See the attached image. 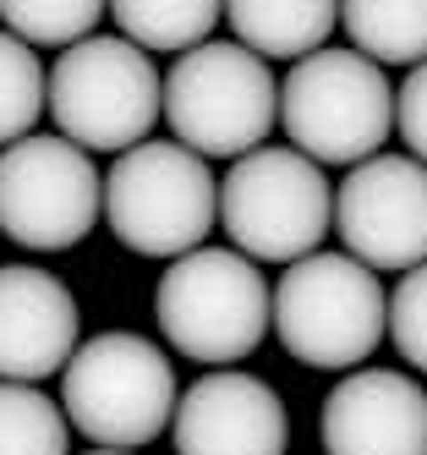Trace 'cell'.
Wrapping results in <instances>:
<instances>
[{
	"instance_id": "6da1fadb",
	"label": "cell",
	"mask_w": 427,
	"mask_h": 455,
	"mask_svg": "<svg viewBox=\"0 0 427 455\" xmlns=\"http://www.w3.org/2000/svg\"><path fill=\"white\" fill-rule=\"evenodd\" d=\"M159 116L181 148L203 159H241L263 148L280 121V83L269 60L236 39H203L176 55L159 83Z\"/></svg>"
},
{
	"instance_id": "7a4b0ae2",
	"label": "cell",
	"mask_w": 427,
	"mask_h": 455,
	"mask_svg": "<svg viewBox=\"0 0 427 455\" xmlns=\"http://www.w3.org/2000/svg\"><path fill=\"white\" fill-rule=\"evenodd\" d=\"M176 368L154 340L105 330L77 340L60 368V411L99 450H143L176 417Z\"/></svg>"
},
{
	"instance_id": "3957f363",
	"label": "cell",
	"mask_w": 427,
	"mask_h": 455,
	"mask_svg": "<svg viewBox=\"0 0 427 455\" xmlns=\"http://www.w3.org/2000/svg\"><path fill=\"white\" fill-rule=\"evenodd\" d=\"M389 291L351 252H307L285 264L269 297V330L307 368L345 373L368 363L384 340Z\"/></svg>"
},
{
	"instance_id": "277c9868",
	"label": "cell",
	"mask_w": 427,
	"mask_h": 455,
	"mask_svg": "<svg viewBox=\"0 0 427 455\" xmlns=\"http://www.w3.org/2000/svg\"><path fill=\"white\" fill-rule=\"evenodd\" d=\"M99 220L138 258H181L219 225V181L203 154L181 143H131L105 176Z\"/></svg>"
},
{
	"instance_id": "5b68a950",
	"label": "cell",
	"mask_w": 427,
	"mask_h": 455,
	"mask_svg": "<svg viewBox=\"0 0 427 455\" xmlns=\"http://www.w3.org/2000/svg\"><path fill=\"white\" fill-rule=\"evenodd\" d=\"M159 72L148 50L121 34H88L66 44L44 72V110L66 143L88 154H126L159 121Z\"/></svg>"
},
{
	"instance_id": "8992f818",
	"label": "cell",
	"mask_w": 427,
	"mask_h": 455,
	"mask_svg": "<svg viewBox=\"0 0 427 455\" xmlns=\"http://www.w3.org/2000/svg\"><path fill=\"white\" fill-rule=\"evenodd\" d=\"M154 318L181 356L230 368L269 335V280L236 247H192L164 269Z\"/></svg>"
},
{
	"instance_id": "52a82bcc",
	"label": "cell",
	"mask_w": 427,
	"mask_h": 455,
	"mask_svg": "<svg viewBox=\"0 0 427 455\" xmlns=\"http://www.w3.org/2000/svg\"><path fill=\"white\" fill-rule=\"evenodd\" d=\"M280 126L312 165H361L394 132V88L356 50H312L280 83Z\"/></svg>"
},
{
	"instance_id": "ba28073f",
	"label": "cell",
	"mask_w": 427,
	"mask_h": 455,
	"mask_svg": "<svg viewBox=\"0 0 427 455\" xmlns=\"http://www.w3.org/2000/svg\"><path fill=\"white\" fill-rule=\"evenodd\" d=\"M219 225L252 264H296L335 225V187L296 148H247L219 181Z\"/></svg>"
},
{
	"instance_id": "9c48e42d",
	"label": "cell",
	"mask_w": 427,
	"mask_h": 455,
	"mask_svg": "<svg viewBox=\"0 0 427 455\" xmlns=\"http://www.w3.org/2000/svg\"><path fill=\"white\" fill-rule=\"evenodd\" d=\"M99 209H105V176L93 154L66 143L60 132H28L0 148V231L28 252L77 247Z\"/></svg>"
},
{
	"instance_id": "30bf717a",
	"label": "cell",
	"mask_w": 427,
	"mask_h": 455,
	"mask_svg": "<svg viewBox=\"0 0 427 455\" xmlns=\"http://www.w3.org/2000/svg\"><path fill=\"white\" fill-rule=\"evenodd\" d=\"M335 231L373 275L427 264V165L411 154H373L335 187Z\"/></svg>"
},
{
	"instance_id": "8fae6325",
	"label": "cell",
	"mask_w": 427,
	"mask_h": 455,
	"mask_svg": "<svg viewBox=\"0 0 427 455\" xmlns=\"http://www.w3.org/2000/svg\"><path fill=\"white\" fill-rule=\"evenodd\" d=\"M176 455H285L290 417L257 373L214 368L176 395Z\"/></svg>"
},
{
	"instance_id": "7c38bea8",
	"label": "cell",
	"mask_w": 427,
	"mask_h": 455,
	"mask_svg": "<svg viewBox=\"0 0 427 455\" xmlns=\"http://www.w3.org/2000/svg\"><path fill=\"white\" fill-rule=\"evenodd\" d=\"M328 455H427V389L400 368H356L323 401Z\"/></svg>"
},
{
	"instance_id": "4fadbf2b",
	"label": "cell",
	"mask_w": 427,
	"mask_h": 455,
	"mask_svg": "<svg viewBox=\"0 0 427 455\" xmlns=\"http://www.w3.org/2000/svg\"><path fill=\"white\" fill-rule=\"evenodd\" d=\"M83 340L77 297L50 269L0 264V379L44 384Z\"/></svg>"
},
{
	"instance_id": "5bb4252c",
	"label": "cell",
	"mask_w": 427,
	"mask_h": 455,
	"mask_svg": "<svg viewBox=\"0 0 427 455\" xmlns=\"http://www.w3.org/2000/svg\"><path fill=\"white\" fill-rule=\"evenodd\" d=\"M225 22L263 60H302L340 28V0H225Z\"/></svg>"
},
{
	"instance_id": "9a60e30c",
	"label": "cell",
	"mask_w": 427,
	"mask_h": 455,
	"mask_svg": "<svg viewBox=\"0 0 427 455\" xmlns=\"http://www.w3.org/2000/svg\"><path fill=\"white\" fill-rule=\"evenodd\" d=\"M340 28L351 50L378 67L427 60V0H340Z\"/></svg>"
},
{
	"instance_id": "2e32d148",
	"label": "cell",
	"mask_w": 427,
	"mask_h": 455,
	"mask_svg": "<svg viewBox=\"0 0 427 455\" xmlns=\"http://www.w3.org/2000/svg\"><path fill=\"white\" fill-rule=\"evenodd\" d=\"M105 12L115 17L121 39H131L138 50L181 55L219 28L225 0H105Z\"/></svg>"
},
{
	"instance_id": "e0dca14e",
	"label": "cell",
	"mask_w": 427,
	"mask_h": 455,
	"mask_svg": "<svg viewBox=\"0 0 427 455\" xmlns=\"http://www.w3.org/2000/svg\"><path fill=\"white\" fill-rule=\"evenodd\" d=\"M0 455H72V422L39 384L0 379Z\"/></svg>"
},
{
	"instance_id": "ac0fdd59",
	"label": "cell",
	"mask_w": 427,
	"mask_h": 455,
	"mask_svg": "<svg viewBox=\"0 0 427 455\" xmlns=\"http://www.w3.org/2000/svg\"><path fill=\"white\" fill-rule=\"evenodd\" d=\"M44 116V60L33 44L0 28V148L28 138Z\"/></svg>"
},
{
	"instance_id": "d6986e66",
	"label": "cell",
	"mask_w": 427,
	"mask_h": 455,
	"mask_svg": "<svg viewBox=\"0 0 427 455\" xmlns=\"http://www.w3.org/2000/svg\"><path fill=\"white\" fill-rule=\"evenodd\" d=\"M6 34H17L22 44H77L93 34V22L105 17V0H0Z\"/></svg>"
},
{
	"instance_id": "ffe728a7",
	"label": "cell",
	"mask_w": 427,
	"mask_h": 455,
	"mask_svg": "<svg viewBox=\"0 0 427 455\" xmlns=\"http://www.w3.org/2000/svg\"><path fill=\"white\" fill-rule=\"evenodd\" d=\"M384 335L394 340L400 363L427 373V264L406 269L400 285L389 291V318H384Z\"/></svg>"
},
{
	"instance_id": "44dd1931",
	"label": "cell",
	"mask_w": 427,
	"mask_h": 455,
	"mask_svg": "<svg viewBox=\"0 0 427 455\" xmlns=\"http://www.w3.org/2000/svg\"><path fill=\"white\" fill-rule=\"evenodd\" d=\"M394 126H400V143L411 148V159L427 165V60L400 77V93H394Z\"/></svg>"
},
{
	"instance_id": "7402d4cb",
	"label": "cell",
	"mask_w": 427,
	"mask_h": 455,
	"mask_svg": "<svg viewBox=\"0 0 427 455\" xmlns=\"http://www.w3.org/2000/svg\"><path fill=\"white\" fill-rule=\"evenodd\" d=\"M88 455H131V450H99V444H93V450H88Z\"/></svg>"
}]
</instances>
